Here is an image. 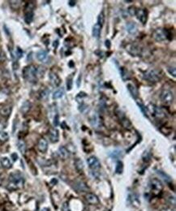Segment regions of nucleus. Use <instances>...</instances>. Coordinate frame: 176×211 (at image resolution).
<instances>
[{"instance_id":"29","label":"nucleus","mask_w":176,"mask_h":211,"mask_svg":"<svg viewBox=\"0 0 176 211\" xmlns=\"http://www.w3.org/2000/svg\"><path fill=\"white\" fill-rule=\"evenodd\" d=\"M120 74H121L122 79L123 80H129V78H130L128 71L125 67H121L120 68Z\"/></svg>"},{"instance_id":"12","label":"nucleus","mask_w":176,"mask_h":211,"mask_svg":"<svg viewBox=\"0 0 176 211\" xmlns=\"http://www.w3.org/2000/svg\"><path fill=\"white\" fill-rule=\"evenodd\" d=\"M127 50L130 53L132 56H139L140 55V51L141 50L139 46L136 45V44H129L127 46Z\"/></svg>"},{"instance_id":"43","label":"nucleus","mask_w":176,"mask_h":211,"mask_svg":"<svg viewBox=\"0 0 176 211\" xmlns=\"http://www.w3.org/2000/svg\"><path fill=\"white\" fill-rule=\"evenodd\" d=\"M167 71H168V72L171 75V76H173L174 77H175V75H176V72H175V67H168L167 68Z\"/></svg>"},{"instance_id":"48","label":"nucleus","mask_w":176,"mask_h":211,"mask_svg":"<svg viewBox=\"0 0 176 211\" xmlns=\"http://www.w3.org/2000/svg\"><path fill=\"white\" fill-rule=\"evenodd\" d=\"M106 47H108V48L110 47V42L109 40H106Z\"/></svg>"},{"instance_id":"18","label":"nucleus","mask_w":176,"mask_h":211,"mask_svg":"<svg viewBox=\"0 0 176 211\" xmlns=\"http://www.w3.org/2000/svg\"><path fill=\"white\" fill-rule=\"evenodd\" d=\"M12 110V108L11 106H7H7H3V107L0 108V115L2 116L7 118V117H8L11 115Z\"/></svg>"},{"instance_id":"17","label":"nucleus","mask_w":176,"mask_h":211,"mask_svg":"<svg viewBox=\"0 0 176 211\" xmlns=\"http://www.w3.org/2000/svg\"><path fill=\"white\" fill-rule=\"evenodd\" d=\"M85 198H86V201L92 205H97L99 203V199L93 193H88L85 196Z\"/></svg>"},{"instance_id":"45","label":"nucleus","mask_w":176,"mask_h":211,"mask_svg":"<svg viewBox=\"0 0 176 211\" xmlns=\"http://www.w3.org/2000/svg\"><path fill=\"white\" fill-rule=\"evenodd\" d=\"M63 211H70L67 203H64V205H63Z\"/></svg>"},{"instance_id":"47","label":"nucleus","mask_w":176,"mask_h":211,"mask_svg":"<svg viewBox=\"0 0 176 211\" xmlns=\"http://www.w3.org/2000/svg\"><path fill=\"white\" fill-rule=\"evenodd\" d=\"M76 1H69V2H68V4H69L71 7H74L76 5Z\"/></svg>"},{"instance_id":"30","label":"nucleus","mask_w":176,"mask_h":211,"mask_svg":"<svg viewBox=\"0 0 176 211\" xmlns=\"http://www.w3.org/2000/svg\"><path fill=\"white\" fill-rule=\"evenodd\" d=\"M109 155L113 158H119L123 156V153H122L121 150H115L112 151V152H110Z\"/></svg>"},{"instance_id":"24","label":"nucleus","mask_w":176,"mask_h":211,"mask_svg":"<svg viewBox=\"0 0 176 211\" xmlns=\"http://www.w3.org/2000/svg\"><path fill=\"white\" fill-rule=\"evenodd\" d=\"M31 109V103L29 102L28 101H25L22 104L21 106V108H20V111H21L22 113L24 114V115H25V114H27L29 110H30Z\"/></svg>"},{"instance_id":"5","label":"nucleus","mask_w":176,"mask_h":211,"mask_svg":"<svg viewBox=\"0 0 176 211\" xmlns=\"http://www.w3.org/2000/svg\"><path fill=\"white\" fill-rule=\"evenodd\" d=\"M169 36H170L169 32L167 29H164V28H158L154 31V33L153 34V38L159 42H163L166 39H167Z\"/></svg>"},{"instance_id":"49","label":"nucleus","mask_w":176,"mask_h":211,"mask_svg":"<svg viewBox=\"0 0 176 211\" xmlns=\"http://www.w3.org/2000/svg\"><path fill=\"white\" fill-rule=\"evenodd\" d=\"M161 211H175V210H172V209L167 208V209H163V210H161Z\"/></svg>"},{"instance_id":"50","label":"nucleus","mask_w":176,"mask_h":211,"mask_svg":"<svg viewBox=\"0 0 176 211\" xmlns=\"http://www.w3.org/2000/svg\"><path fill=\"white\" fill-rule=\"evenodd\" d=\"M2 182H3V176L0 174V185L2 184Z\"/></svg>"},{"instance_id":"31","label":"nucleus","mask_w":176,"mask_h":211,"mask_svg":"<svg viewBox=\"0 0 176 211\" xmlns=\"http://www.w3.org/2000/svg\"><path fill=\"white\" fill-rule=\"evenodd\" d=\"M75 166L78 172H82L84 169V163L80 158H76L75 161Z\"/></svg>"},{"instance_id":"40","label":"nucleus","mask_w":176,"mask_h":211,"mask_svg":"<svg viewBox=\"0 0 176 211\" xmlns=\"http://www.w3.org/2000/svg\"><path fill=\"white\" fill-rule=\"evenodd\" d=\"M137 8L136 7L134 6L130 7L128 9V13H129L131 15H136V14H137Z\"/></svg>"},{"instance_id":"2","label":"nucleus","mask_w":176,"mask_h":211,"mask_svg":"<svg viewBox=\"0 0 176 211\" xmlns=\"http://www.w3.org/2000/svg\"><path fill=\"white\" fill-rule=\"evenodd\" d=\"M162 72L157 69H149L144 73V79L150 83H157L162 78Z\"/></svg>"},{"instance_id":"37","label":"nucleus","mask_w":176,"mask_h":211,"mask_svg":"<svg viewBox=\"0 0 176 211\" xmlns=\"http://www.w3.org/2000/svg\"><path fill=\"white\" fill-rule=\"evenodd\" d=\"M137 105L139 106V107H140V109L141 110V111L143 112V114H144V115L146 117H148V110H147V108H146L145 106L143 104H141V103H139L138 101H137Z\"/></svg>"},{"instance_id":"3","label":"nucleus","mask_w":176,"mask_h":211,"mask_svg":"<svg viewBox=\"0 0 176 211\" xmlns=\"http://www.w3.org/2000/svg\"><path fill=\"white\" fill-rule=\"evenodd\" d=\"M23 76L24 79L30 83H35L37 77V69L34 65H28L23 70Z\"/></svg>"},{"instance_id":"34","label":"nucleus","mask_w":176,"mask_h":211,"mask_svg":"<svg viewBox=\"0 0 176 211\" xmlns=\"http://www.w3.org/2000/svg\"><path fill=\"white\" fill-rule=\"evenodd\" d=\"M85 98H87V94L84 92H80L77 94V96L76 97V101H77V102H79V103H83V99Z\"/></svg>"},{"instance_id":"16","label":"nucleus","mask_w":176,"mask_h":211,"mask_svg":"<svg viewBox=\"0 0 176 211\" xmlns=\"http://www.w3.org/2000/svg\"><path fill=\"white\" fill-rule=\"evenodd\" d=\"M37 148L39 151H41L42 153H45L46 152V150L48 149V143L46 141V139L44 138H41L39 141H38V143H37Z\"/></svg>"},{"instance_id":"22","label":"nucleus","mask_w":176,"mask_h":211,"mask_svg":"<svg viewBox=\"0 0 176 211\" xmlns=\"http://www.w3.org/2000/svg\"><path fill=\"white\" fill-rule=\"evenodd\" d=\"M0 162H1L2 166L4 167V168L9 169L12 167V162H11V160H10L8 158H7V157H4V158H2L0 159Z\"/></svg>"},{"instance_id":"23","label":"nucleus","mask_w":176,"mask_h":211,"mask_svg":"<svg viewBox=\"0 0 176 211\" xmlns=\"http://www.w3.org/2000/svg\"><path fill=\"white\" fill-rule=\"evenodd\" d=\"M47 58H48V55H47V53L45 50H40L37 52V58L39 60L40 62H42V63H45V62L47 60Z\"/></svg>"},{"instance_id":"20","label":"nucleus","mask_w":176,"mask_h":211,"mask_svg":"<svg viewBox=\"0 0 176 211\" xmlns=\"http://www.w3.org/2000/svg\"><path fill=\"white\" fill-rule=\"evenodd\" d=\"M58 153L61 158L67 159V158L69 157V151H68V150H67L66 147L61 146L60 148L58 149Z\"/></svg>"},{"instance_id":"15","label":"nucleus","mask_w":176,"mask_h":211,"mask_svg":"<svg viewBox=\"0 0 176 211\" xmlns=\"http://www.w3.org/2000/svg\"><path fill=\"white\" fill-rule=\"evenodd\" d=\"M127 88H128V90L129 91V93L131 95V97L137 100V98L139 97V92H138V89L136 86L134 85L133 84L131 83H128L127 85Z\"/></svg>"},{"instance_id":"41","label":"nucleus","mask_w":176,"mask_h":211,"mask_svg":"<svg viewBox=\"0 0 176 211\" xmlns=\"http://www.w3.org/2000/svg\"><path fill=\"white\" fill-rule=\"evenodd\" d=\"M158 174H161V176L162 177L164 178V180H165V181H167V182H169V181H171V178L168 175V174H165L164 172H159L158 171Z\"/></svg>"},{"instance_id":"13","label":"nucleus","mask_w":176,"mask_h":211,"mask_svg":"<svg viewBox=\"0 0 176 211\" xmlns=\"http://www.w3.org/2000/svg\"><path fill=\"white\" fill-rule=\"evenodd\" d=\"M49 79L51 83V85L55 87H58L61 84V79L58 75L55 72H50L49 73Z\"/></svg>"},{"instance_id":"39","label":"nucleus","mask_w":176,"mask_h":211,"mask_svg":"<svg viewBox=\"0 0 176 211\" xmlns=\"http://www.w3.org/2000/svg\"><path fill=\"white\" fill-rule=\"evenodd\" d=\"M49 93H50V91H49L48 89H45L44 90H42V91L41 92V93H40V97H41L42 99H46V98H48Z\"/></svg>"},{"instance_id":"46","label":"nucleus","mask_w":176,"mask_h":211,"mask_svg":"<svg viewBox=\"0 0 176 211\" xmlns=\"http://www.w3.org/2000/svg\"><path fill=\"white\" fill-rule=\"evenodd\" d=\"M12 158H13V161H16L18 158V156H17L16 153H13V154H12Z\"/></svg>"},{"instance_id":"7","label":"nucleus","mask_w":176,"mask_h":211,"mask_svg":"<svg viewBox=\"0 0 176 211\" xmlns=\"http://www.w3.org/2000/svg\"><path fill=\"white\" fill-rule=\"evenodd\" d=\"M146 108H147L148 112L149 111V112L151 113V115H152L153 116L155 117V118H158V119H161V118L165 117L164 111L161 110L160 107H157V106H155V105L150 104L149 107H146Z\"/></svg>"},{"instance_id":"52","label":"nucleus","mask_w":176,"mask_h":211,"mask_svg":"<svg viewBox=\"0 0 176 211\" xmlns=\"http://www.w3.org/2000/svg\"><path fill=\"white\" fill-rule=\"evenodd\" d=\"M42 211H50V209H48V208H44V209H42Z\"/></svg>"},{"instance_id":"9","label":"nucleus","mask_w":176,"mask_h":211,"mask_svg":"<svg viewBox=\"0 0 176 211\" xmlns=\"http://www.w3.org/2000/svg\"><path fill=\"white\" fill-rule=\"evenodd\" d=\"M89 123L92 125V127L95 129L100 128L102 125V120L100 115L97 113H94L91 115V117L89 118Z\"/></svg>"},{"instance_id":"1","label":"nucleus","mask_w":176,"mask_h":211,"mask_svg":"<svg viewBox=\"0 0 176 211\" xmlns=\"http://www.w3.org/2000/svg\"><path fill=\"white\" fill-rule=\"evenodd\" d=\"M24 184V176L22 175L21 173H20L19 172H16L10 174L7 188L10 191H15V190H18L23 188Z\"/></svg>"},{"instance_id":"25","label":"nucleus","mask_w":176,"mask_h":211,"mask_svg":"<svg viewBox=\"0 0 176 211\" xmlns=\"http://www.w3.org/2000/svg\"><path fill=\"white\" fill-rule=\"evenodd\" d=\"M34 12L32 10H28L27 12L25 13V16H24V21L26 22V24H30L31 22L33 21L34 20Z\"/></svg>"},{"instance_id":"35","label":"nucleus","mask_w":176,"mask_h":211,"mask_svg":"<svg viewBox=\"0 0 176 211\" xmlns=\"http://www.w3.org/2000/svg\"><path fill=\"white\" fill-rule=\"evenodd\" d=\"M13 55H14V57H15L16 59L20 58L22 57V55H23V51H22V50L20 49V48H19V47H16V48L15 49V51H14Z\"/></svg>"},{"instance_id":"33","label":"nucleus","mask_w":176,"mask_h":211,"mask_svg":"<svg viewBox=\"0 0 176 211\" xmlns=\"http://www.w3.org/2000/svg\"><path fill=\"white\" fill-rule=\"evenodd\" d=\"M123 171V164L121 161H118L116 164L115 172L117 174H122V172Z\"/></svg>"},{"instance_id":"21","label":"nucleus","mask_w":176,"mask_h":211,"mask_svg":"<svg viewBox=\"0 0 176 211\" xmlns=\"http://www.w3.org/2000/svg\"><path fill=\"white\" fill-rule=\"evenodd\" d=\"M126 28H127V31L130 34H136L137 32V26L135 23H132V22H128L127 25H126Z\"/></svg>"},{"instance_id":"42","label":"nucleus","mask_w":176,"mask_h":211,"mask_svg":"<svg viewBox=\"0 0 176 211\" xmlns=\"http://www.w3.org/2000/svg\"><path fill=\"white\" fill-rule=\"evenodd\" d=\"M67 89H68V90H71V89H72V77L67 78Z\"/></svg>"},{"instance_id":"11","label":"nucleus","mask_w":176,"mask_h":211,"mask_svg":"<svg viewBox=\"0 0 176 211\" xmlns=\"http://www.w3.org/2000/svg\"><path fill=\"white\" fill-rule=\"evenodd\" d=\"M136 15L137 16V19L142 23L143 25H145L146 22H147V20H148V12H147V10L144 9V8L137 9Z\"/></svg>"},{"instance_id":"44","label":"nucleus","mask_w":176,"mask_h":211,"mask_svg":"<svg viewBox=\"0 0 176 211\" xmlns=\"http://www.w3.org/2000/svg\"><path fill=\"white\" fill-rule=\"evenodd\" d=\"M54 125L56 127V126L58 125V115H56L54 118Z\"/></svg>"},{"instance_id":"27","label":"nucleus","mask_w":176,"mask_h":211,"mask_svg":"<svg viewBox=\"0 0 176 211\" xmlns=\"http://www.w3.org/2000/svg\"><path fill=\"white\" fill-rule=\"evenodd\" d=\"M64 95V88H60V89H57L56 91L54 92L53 93V99H59V98H63Z\"/></svg>"},{"instance_id":"14","label":"nucleus","mask_w":176,"mask_h":211,"mask_svg":"<svg viewBox=\"0 0 176 211\" xmlns=\"http://www.w3.org/2000/svg\"><path fill=\"white\" fill-rule=\"evenodd\" d=\"M48 136L52 143H56V142H58V139H59V133H58V131L56 128L50 129Z\"/></svg>"},{"instance_id":"28","label":"nucleus","mask_w":176,"mask_h":211,"mask_svg":"<svg viewBox=\"0 0 176 211\" xmlns=\"http://www.w3.org/2000/svg\"><path fill=\"white\" fill-rule=\"evenodd\" d=\"M17 146H18V150H20V152L22 154H24L26 152V144L23 140H19L17 142Z\"/></svg>"},{"instance_id":"38","label":"nucleus","mask_w":176,"mask_h":211,"mask_svg":"<svg viewBox=\"0 0 176 211\" xmlns=\"http://www.w3.org/2000/svg\"><path fill=\"white\" fill-rule=\"evenodd\" d=\"M10 4L13 9H17L20 6V1H10Z\"/></svg>"},{"instance_id":"51","label":"nucleus","mask_w":176,"mask_h":211,"mask_svg":"<svg viewBox=\"0 0 176 211\" xmlns=\"http://www.w3.org/2000/svg\"><path fill=\"white\" fill-rule=\"evenodd\" d=\"M3 58H4V56H3V55H0V61H2Z\"/></svg>"},{"instance_id":"36","label":"nucleus","mask_w":176,"mask_h":211,"mask_svg":"<svg viewBox=\"0 0 176 211\" xmlns=\"http://www.w3.org/2000/svg\"><path fill=\"white\" fill-rule=\"evenodd\" d=\"M9 139V135L6 132H0V141L1 142H6Z\"/></svg>"},{"instance_id":"19","label":"nucleus","mask_w":176,"mask_h":211,"mask_svg":"<svg viewBox=\"0 0 176 211\" xmlns=\"http://www.w3.org/2000/svg\"><path fill=\"white\" fill-rule=\"evenodd\" d=\"M75 188H76L78 192H86L88 189V187L86 185L85 182L83 181H78L75 183Z\"/></svg>"},{"instance_id":"26","label":"nucleus","mask_w":176,"mask_h":211,"mask_svg":"<svg viewBox=\"0 0 176 211\" xmlns=\"http://www.w3.org/2000/svg\"><path fill=\"white\" fill-rule=\"evenodd\" d=\"M101 30H102V27L98 24H96L93 28V36L95 38H98L100 37Z\"/></svg>"},{"instance_id":"6","label":"nucleus","mask_w":176,"mask_h":211,"mask_svg":"<svg viewBox=\"0 0 176 211\" xmlns=\"http://www.w3.org/2000/svg\"><path fill=\"white\" fill-rule=\"evenodd\" d=\"M160 98H161V101H162L165 105L169 106V105H171L173 103L174 93L171 92L170 90L165 89V90H163V91L161 92Z\"/></svg>"},{"instance_id":"4","label":"nucleus","mask_w":176,"mask_h":211,"mask_svg":"<svg viewBox=\"0 0 176 211\" xmlns=\"http://www.w3.org/2000/svg\"><path fill=\"white\" fill-rule=\"evenodd\" d=\"M149 186H150L151 192L155 196L158 195L163 189V185H162L161 182L158 179H153V180H151L150 183H149Z\"/></svg>"},{"instance_id":"32","label":"nucleus","mask_w":176,"mask_h":211,"mask_svg":"<svg viewBox=\"0 0 176 211\" xmlns=\"http://www.w3.org/2000/svg\"><path fill=\"white\" fill-rule=\"evenodd\" d=\"M104 23H105V15H104L103 12H102L99 14V15L97 16V24H98V25H100L101 27H102L104 25Z\"/></svg>"},{"instance_id":"8","label":"nucleus","mask_w":176,"mask_h":211,"mask_svg":"<svg viewBox=\"0 0 176 211\" xmlns=\"http://www.w3.org/2000/svg\"><path fill=\"white\" fill-rule=\"evenodd\" d=\"M116 115L118 116V119L120 120L121 124L123 125V127H124L125 128L131 129V123L128 120V119L126 117L125 114L121 110H117L116 111Z\"/></svg>"},{"instance_id":"10","label":"nucleus","mask_w":176,"mask_h":211,"mask_svg":"<svg viewBox=\"0 0 176 211\" xmlns=\"http://www.w3.org/2000/svg\"><path fill=\"white\" fill-rule=\"evenodd\" d=\"M87 163H88L89 168L93 170V172L98 171V170L101 168V166H102L100 161L95 156L89 157V158L87 159Z\"/></svg>"}]
</instances>
